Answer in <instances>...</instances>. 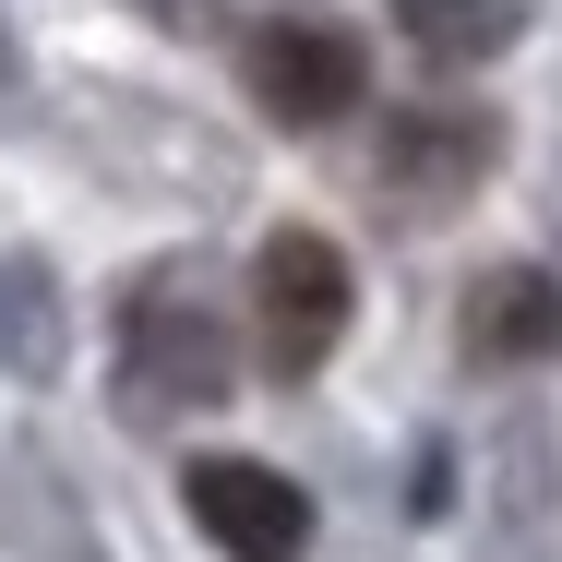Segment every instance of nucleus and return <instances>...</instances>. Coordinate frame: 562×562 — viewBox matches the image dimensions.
I'll return each instance as SVG.
<instances>
[{"mask_svg":"<svg viewBox=\"0 0 562 562\" xmlns=\"http://www.w3.org/2000/svg\"><path fill=\"white\" fill-rule=\"evenodd\" d=\"M479 144H491V132H479V120H395V156H383V180H395V192H407V180H419V192H431V180H479Z\"/></svg>","mask_w":562,"mask_h":562,"instance_id":"obj_8","label":"nucleus"},{"mask_svg":"<svg viewBox=\"0 0 562 562\" xmlns=\"http://www.w3.org/2000/svg\"><path fill=\"white\" fill-rule=\"evenodd\" d=\"M395 24H407L419 60H491L527 12H515V0H395Z\"/></svg>","mask_w":562,"mask_h":562,"instance_id":"obj_7","label":"nucleus"},{"mask_svg":"<svg viewBox=\"0 0 562 562\" xmlns=\"http://www.w3.org/2000/svg\"><path fill=\"white\" fill-rule=\"evenodd\" d=\"M72 359V312H60V276L36 251H0V371L12 383H48Z\"/></svg>","mask_w":562,"mask_h":562,"instance_id":"obj_6","label":"nucleus"},{"mask_svg":"<svg viewBox=\"0 0 562 562\" xmlns=\"http://www.w3.org/2000/svg\"><path fill=\"white\" fill-rule=\"evenodd\" d=\"M467 347L503 371V359H562V276L551 263H491L467 288Z\"/></svg>","mask_w":562,"mask_h":562,"instance_id":"obj_5","label":"nucleus"},{"mask_svg":"<svg viewBox=\"0 0 562 562\" xmlns=\"http://www.w3.org/2000/svg\"><path fill=\"white\" fill-rule=\"evenodd\" d=\"M180 503H192V527H204L227 562H300L312 551V503H300V479L263 467V454H192V467H180Z\"/></svg>","mask_w":562,"mask_h":562,"instance_id":"obj_4","label":"nucleus"},{"mask_svg":"<svg viewBox=\"0 0 562 562\" xmlns=\"http://www.w3.org/2000/svg\"><path fill=\"white\" fill-rule=\"evenodd\" d=\"M251 324H263V359H276V371H324L336 336L359 324V263H347V239L276 227V239L251 251Z\"/></svg>","mask_w":562,"mask_h":562,"instance_id":"obj_1","label":"nucleus"},{"mask_svg":"<svg viewBox=\"0 0 562 562\" xmlns=\"http://www.w3.org/2000/svg\"><path fill=\"white\" fill-rule=\"evenodd\" d=\"M132 12H144V24H180V36H204L227 0H132Z\"/></svg>","mask_w":562,"mask_h":562,"instance_id":"obj_9","label":"nucleus"},{"mask_svg":"<svg viewBox=\"0 0 562 562\" xmlns=\"http://www.w3.org/2000/svg\"><path fill=\"white\" fill-rule=\"evenodd\" d=\"M227 371H239V347H227V324L180 276H156V288L120 300V395H144V407H216Z\"/></svg>","mask_w":562,"mask_h":562,"instance_id":"obj_3","label":"nucleus"},{"mask_svg":"<svg viewBox=\"0 0 562 562\" xmlns=\"http://www.w3.org/2000/svg\"><path fill=\"white\" fill-rule=\"evenodd\" d=\"M239 85H251V109L288 120V132H336L371 97V60H359V36L336 12H263L239 36Z\"/></svg>","mask_w":562,"mask_h":562,"instance_id":"obj_2","label":"nucleus"}]
</instances>
